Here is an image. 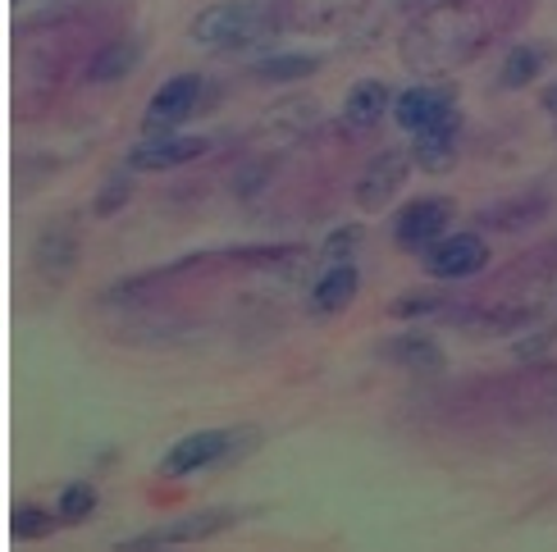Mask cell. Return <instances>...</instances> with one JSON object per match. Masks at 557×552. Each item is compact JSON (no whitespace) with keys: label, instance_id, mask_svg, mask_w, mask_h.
Returning <instances> with one entry per match:
<instances>
[{"label":"cell","instance_id":"1","mask_svg":"<svg viewBox=\"0 0 557 552\" xmlns=\"http://www.w3.org/2000/svg\"><path fill=\"white\" fill-rule=\"evenodd\" d=\"M261 14L265 5L261 0H220V5H206L197 18H193V41L201 46H247L261 28Z\"/></svg>","mask_w":557,"mask_h":552},{"label":"cell","instance_id":"2","mask_svg":"<svg viewBox=\"0 0 557 552\" xmlns=\"http://www.w3.org/2000/svg\"><path fill=\"white\" fill-rule=\"evenodd\" d=\"M453 215H457V205L448 197H416L398 211V219H393V238L411 251H425L430 242H438L448 234Z\"/></svg>","mask_w":557,"mask_h":552},{"label":"cell","instance_id":"3","mask_svg":"<svg viewBox=\"0 0 557 552\" xmlns=\"http://www.w3.org/2000/svg\"><path fill=\"white\" fill-rule=\"evenodd\" d=\"M421 265L434 279H467V274L490 265V247H484L480 234H444L438 242L425 247Z\"/></svg>","mask_w":557,"mask_h":552},{"label":"cell","instance_id":"4","mask_svg":"<svg viewBox=\"0 0 557 552\" xmlns=\"http://www.w3.org/2000/svg\"><path fill=\"white\" fill-rule=\"evenodd\" d=\"M238 520L234 507H206V512H193V516H178L170 525H156V530H143V535H128L120 539V548H156V543H197V539H211L220 530Z\"/></svg>","mask_w":557,"mask_h":552},{"label":"cell","instance_id":"5","mask_svg":"<svg viewBox=\"0 0 557 552\" xmlns=\"http://www.w3.org/2000/svg\"><path fill=\"white\" fill-rule=\"evenodd\" d=\"M197 97H201V74H174L156 87V97L147 105V120H143V133L156 137L165 128H178V120L197 114Z\"/></svg>","mask_w":557,"mask_h":552},{"label":"cell","instance_id":"6","mask_svg":"<svg viewBox=\"0 0 557 552\" xmlns=\"http://www.w3.org/2000/svg\"><path fill=\"white\" fill-rule=\"evenodd\" d=\"M407 174H411V151H380L357 178V205L361 211H384L398 197Z\"/></svg>","mask_w":557,"mask_h":552},{"label":"cell","instance_id":"7","mask_svg":"<svg viewBox=\"0 0 557 552\" xmlns=\"http://www.w3.org/2000/svg\"><path fill=\"white\" fill-rule=\"evenodd\" d=\"M228 434H234V429H197V434H188V439H178L165 456H160L156 471L165 475V479H183V475H193V471H206V466L224 462Z\"/></svg>","mask_w":557,"mask_h":552},{"label":"cell","instance_id":"8","mask_svg":"<svg viewBox=\"0 0 557 552\" xmlns=\"http://www.w3.org/2000/svg\"><path fill=\"white\" fill-rule=\"evenodd\" d=\"M206 147V137H143L133 151H128V170H174V165H188L197 160Z\"/></svg>","mask_w":557,"mask_h":552},{"label":"cell","instance_id":"9","mask_svg":"<svg viewBox=\"0 0 557 552\" xmlns=\"http://www.w3.org/2000/svg\"><path fill=\"white\" fill-rule=\"evenodd\" d=\"M444 105H453V91L448 87H407V91H398V101H393V114H398V124L403 128H411V133H421V128H430L434 120H438V110Z\"/></svg>","mask_w":557,"mask_h":552},{"label":"cell","instance_id":"10","mask_svg":"<svg viewBox=\"0 0 557 552\" xmlns=\"http://www.w3.org/2000/svg\"><path fill=\"white\" fill-rule=\"evenodd\" d=\"M380 356L393 361V365H403V371H421V375L444 371V348H438L434 338H425V334H398V338H388V342H380Z\"/></svg>","mask_w":557,"mask_h":552},{"label":"cell","instance_id":"11","mask_svg":"<svg viewBox=\"0 0 557 552\" xmlns=\"http://www.w3.org/2000/svg\"><path fill=\"white\" fill-rule=\"evenodd\" d=\"M384 114H388V87L384 83L361 78V83L347 87V97H343V124L347 128H375Z\"/></svg>","mask_w":557,"mask_h":552},{"label":"cell","instance_id":"12","mask_svg":"<svg viewBox=\"0 0 557 552\" xmlns=\"http://www.w3.org/2000/svg\"><path fill=\"white\" fill-rule=\"evenodd\" d=\"M357 284H361V274H357L352 261L330 265V269H324L320 279H315V288H311V311H320V315L343 311V306L357 297Z\"/></svg>","mask_w":557,"mask_h":552},{"label":"cell","instance_id":"13","mask_svg":"<svg viewBox=\"0 0 557 552\" xmlns=\"http://www.w3.org/2000/svg\"><path fill=\"white\" fill-rule=\"evenodd\" d=\"M137 60H143V41H137V37H114V41L101 46L97 55H91L87 83H120V78L133 74Z\"/></svg>","mask_w":557,"mask_h":552},{"label":"cell","instance_id":"14","mask_svg":"<svg viewBox=\"0 0 557 552\" xmlns=\"http://www.w3.org/2000/svg\"><path fill=\"white\" fill-rule=\"evenodd\" d=\"M411 165L416 170H425V174H448L457 165V142H453V133L444 128H421L411 137Z\"/></svg>","mask_w":557,"mask_h":552},{"label":"cell","instance_id":"15","mask_svg":"<svg viewBox=\"0 0 557 552\" xmlns=\"http://www.w3.org/2000/svg\"><path fill=\"white\" fill-rule=\"evenodd\" d=\"M74 251H78L74 234H69L64 224H51L37 238V269L46 274V279H64V274L74 269Z\"/></svg>","mask_w":557,"mask_h":552},{"label":"cell","instance_id":"16","mask_svg":"<svg viewBox=\"0 0 557 552\" xmlns=\"http://www.w3.org/2000/svg\"><path fill=\"white\" fill-rule=\"evenodd\" d=\"M544 211H548L544 197H517V201L490 205V211L480 215V224H490V228H521V224H530V219H540Z\"/></svg>","mask_w":557,"mask_h":552},{"label":"cell","instance_id":"17","mask_svg":"<svg viewBox=\"0 0 557 552\" xmlns=\"http://www.w3.org/2000/svg\"><path fill=\"white\" fill-rule=\"evenodd\" d=\"M315 68H320L315 55L288 51V55H270V60H261V64H257V78H265V83H293V78L315 74Z\"/></svg>","mask_w":557,"mask_h":552},{"label":"cell","instance_id":"18","mask_svg":"<svg viewBox=\"0 0 557 552\" xmlns=\"http://www.w3.org/2000/svg\"><path fill=\"white\" fill-rule=\"evenodd\" d=\"M540 68H544V55L535 51V46H512L507 60H503V87H525Z\"/></svg>","mask_w":557,"mask_h":552},{"label":"cell","instance_id":"19","mask_svg":"<svg viewBox=\"0 0 557 552\" xmlns=\"http://www.w3.org/2000/svg\"><path fill=\"white\" fill-rule=\"evenodd\" d=\"M361 238H366V228H361V224H338L334 234L324 238L320 256L330 261V265H343V261H352V256H357V247H361Z\"/></svg>","mask_w":557,"mask_h":552},{"label":"cell","instance_id":"20","mask_svg":"<svg viewBox=\"0 0 557 552\" xmlns=\"http://www.w3.org/2000/svg\"><path fill=\"white\" fill-rule=\"evenodd\" d=\"M10 530H14V539H46L55 530V520H51L46 507H14Z\"/></svg>","mask_w":557,"mask_h":552},{"label":"cell","instance_id":"21","mask_svg":"<svg viewBox=\"0 0 557 552\" xmlns=\"http://www.w3.org/2000/svg\"><path fill=\"white\" fill-rule=\"evenodd\" d=\"M91 512H97V489L83 485V479L60 493V520H87Z\"/></svg>","mask_w":557,"mask_h":552},{"label":"cell","instance_id":"22","mask_svg":"<svg viewBox=\"0 0 557 552\" xmlns=\"http://www.w3.org/2000/svg\"><path fill=\"white\" fill-rule=\"evenodd\" d=\"M133 197V183H128V174H114V178H106V188L97 192V201H91V211H97L101 219L106 215H114L120 211V205Z\"/></svg>","mask_w":557,"mask_h":552},{"label":"cell","instance_id":"23","mask_svg":"<svg viewBox=\"0 0 557 552\" xmlns=\"http://www.w3.org/2000/svg\"><path fill=\"white\" fill-rule=\"evenodd\" d=\"M444 306V292H407V297H398L388 311L393 315H403V319H411V315H430V311H438Z\"/></svg>","mask_w":557,"mask_h":552},{"label":"cell","instance_id":"24","mask_svg":"<svg viewBox=\"0 0 557 552\" xmlns=\"http://www.w3.org/2000/svg\"><path fill=\"white\" fill-rule=\"evenodd\" d=\"M553 338H557V329H553V325H544V329H535L530 338L512 342V356H517V361H535V356H544V352L553 348Z\"/></svg>","mask_w":557,"mask_h":552},{"label":"cell","instance_id":"25","mask_svg":"<svg viewBox=\"0 0 557 552\" xmlns=\"http://www.w3.org/2000/svg\"><path fill=\"white\" fill-rule=\"evenodd\" d=\"M270 170H274V160H257V165H243V170H238V178H234V192H238V197L257 192L261 183L270 178Z\"/></svg>","mask_w":557,"mask_h":552},{"label":"cell","instance_id":"26","mask_svg":"<svg viewBox=\"0 0 557 552\" xmlns=\"http://www.w3.org/2000/svg\"><path fill=\"white\" fill-rule=\"evenodd\" d=\"M544 110H548V114H557V83H553V87H544Z\"/></svg>","mask_w":557,"mask_h":552}]
</instances>
